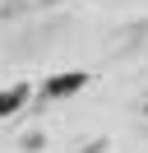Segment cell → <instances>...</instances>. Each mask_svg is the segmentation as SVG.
<instances>
[{
	"mask_svg": "<svg viewBox=\"0 0 148 153\" xmlns=\"http://www.w3.org/2000/svg\"><path fill=\"white\" fill-rule=\"evenodd\" d=\"M88 84V74H79V70H74V74H60V79H51V84L42 88L46 97H65V93H74V88H83Z\"/></svg>",
	"mask_w": 148,
	"mask_h": 153,
	"instance_id": "cell-1",
	"label": "cell"
},
{
	"mask_svg": "<svg viewBox=\"0 0 148 153\" xmlns=\"http://www.w3.org/2000/svg\"><path fill=\"white\" fill-rule=\"evenodd\" d=\"M23 97H28V88H23V84H18V88H9V93H0V116L18 111V107H23Z\"/></svg>",
	"mask_w": 148,
	"mask_h": 153,
	"instance_id": "cell-2",
	"label": "cell"
}]
</instances>
